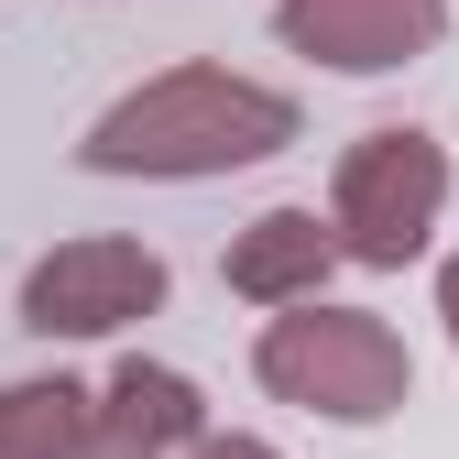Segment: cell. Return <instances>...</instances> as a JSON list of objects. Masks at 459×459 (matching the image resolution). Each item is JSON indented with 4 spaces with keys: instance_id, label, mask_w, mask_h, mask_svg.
I'll return each instance as SVG.
<instances>
[{
    "instance_id": "6da1fadb",
    "label": "cell",
    "mask_w": 459,
    "mask_h": 459,
    "mask_svg": "<svg viewBox=\"0 0 459 459\" xmlns=\"http://www.w3.org/2000/svg\"><path fill=\"white\" fill-rule=\"evenodd\" d=\"M296 143V99L252 88L230 66H176L132 88L121 109H99V132L77 143L99 176H230V164H263Z\"/></svg>"
},
{
    "instance_id": "7a4b0ae2",
    "label": "cell",
    "mask_w": 459,
    "mask_h": 459,
    "mask_svg": "<svg viewBox=\"0 0 459 459\" xmlns=\"http://www.w3.org/2000/svg\"><path fill=\"white\" fill-rule=\"evenodd\" d=\"M252 372L284 394V405L339 416V427H383V416H405V394H416L405 339H394L372 307H328V296H296V307H284L263 328Z\"/></svg>"
},
{
    "instance_id": "3957f363",
    "label": "cell",
    "mask_w": 459,
    "mask_h": 459,
    "mask_svg": "<svg viewBox=\"0 0 459 459\" xmlns=\"http://www.w3.org/2000/svg\"><path fill=\"white\" fill-rule=\"evenodd\" d=\"M437 197H448V153L427 132H405V121L361 132L351 153H339V197H328L339 252H351V263H383V273L416 263L427 230H437Z\"/></svg>"
},
{
    "instance_id": "277c9868",
    "label": "cell",
    "mask_w": 459,
    "mask_h": 459,
    "mask_svg": "<svg viewBox=\"0 0 459 459\" xmlns=\"http://www.w3.org/2000/svg\"><path fill=\"white\" fill-rule=\"evenodd\" d=\"M164 307V252L143 241H66L22 273V328L33 339H109Z\"/></svg>"
},
{
    "instance_id": "5b68a950",
    "label": "cell",
    "mask_w": 459,
    "mask_h": 459,
    "mask_svg": "<svg viewBox=\"0 0 459 459\" xmlns=\"http://www.w3.org/2000/svg\"><path fill=\"white\" fill-rule=\"evenodd\" d=\"M273 33L339 77H383L448 33V0H273Z\"/></svg>"
},
{
    "instance_id": "8992f818",
    "label": "cell",
    "mask_w": 459,
    "mask_h": 459,
    "mask_svg": "<svg viewBox=\"0 0 459 459\" xmlns=\"http://www.w3.org/2000/svg\"><path fill=\"white\" fill-rule=\"evenodd\" d=\"M197 383L186 372H164V361H121L109 372V394H99V416H88V448L77 459H176V448H197Z\"/></svg>"
},
{
    "instance_id": "52a82bcc",
    "label": "cell",
    "mask_w": 459,
    "mask_h": 459,
    "mask_svg": "<svg viewBox=\"0 0 459 459\" xmlns=\"http://www.w3.org/2000/svg\"><path fill=\"white\" fill-rule=\"evenodd\" d=\"M328 263H339V219H317V208H263L241 241H230V296L296 307V296L328 284Z\"/></svg>"
},
{
    "instance_id": "ba28073f",
    "label": "cell",
    "mask_w": 459,
    "mask_h": 459,
    "mask_svg": "<svg viewBox=\"0 0 459 459\" xmlns=\"http://www.w3.org/2000/svg\"><path fill=\"white\" fill-rule=\"evenodd\" d=\"M88 416H99V394H77L66 372L55 383H0V459H77Z\"/></svg>"
},
{
    "instance_id": "9c48e42d",
    "label": "cell",
    "mask_w": 459,
    "mask_h": 459,
    "mask_svg": "<svg viewBox=\"0 0 459 459\" xmlns=\"http://www.w3.org/2000/svg\"><path fill=\"white\" fill-rule=\"evenodd\" d=\"M186 459H273V448H263V437H197Z\"/></svg>"
},
{
    "instance_id": "30bf717a",
    "label": "cell",
    "mask_w": 459,
    "mask_h": 459,
    "mask_svg": "<svg viewBox=\"0 0 459 459\" xmlns=\"http://www.w3.org/2000/svg\"><path fill=\"white\" fill-rule=\"evenodd\" d=\"M437 317H448V339H459V263L437 273Z\"/></svg>"
}]
</instances>
